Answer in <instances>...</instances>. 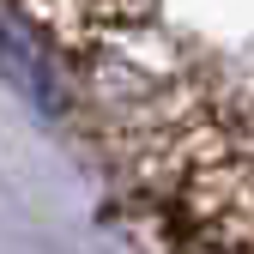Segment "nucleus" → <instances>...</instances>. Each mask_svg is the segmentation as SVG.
I'll return each instance as SVG.
<instances>
[{
  "label": "nucleus",
  "instance_id": "obj_1",
  "mask_svg": "<svg viewBox=\"0 0 254 254\" xmlns=\"http://www.w3.org/2000/svg\"><path fill=\"white\" fill-rule=\"evenodd\" d=\"M0 61L12 67V79L24 85V97H30V103H49V109L61 103V97H55V79H49V67H43V55L30 49L6 18H0Z\"/></svg>",
  "mask_w": 254,
  "mask_h": 254
}]
</instances>
